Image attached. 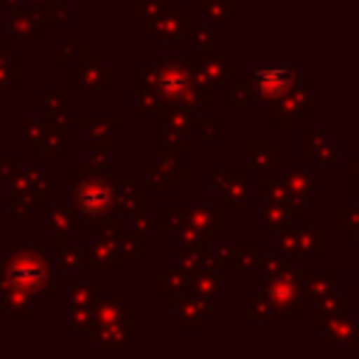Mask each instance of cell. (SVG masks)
Masks as SVG:
<instances>
[{
  "label": "cell",
  "instance_id": "1",
  "mask_svg": "<svg viewBox=\"0 0 359 359\" xmlns=\"http://www.w3.org/2000/svg\"><path fill=\"white\" fill-rule=\"evenodd\" d=\"M79 202H81V210L84 213H101L112 202V194H109V188L104 182H90L81 191V199Z\"/></svg>",
  "mask_w": 359,
  "mask_h": 359
},
{
  "label": "cell",
  "instance_id": "2",
  "mask_svg": "<svg viewBox=\"0 0 359 359\" xmlns=\"http://www.w3.org/2000/svg\"><path fill=\"white\" fill-rule=\"evenodd\" d=\"M255 81H258L266 93H280V90L286 87V81H289V70H283V67H269V70H261V73L255 76Z\"/></svg>",
  "mask_w": 359,
  "mask_h": 359
}]
</instances>
